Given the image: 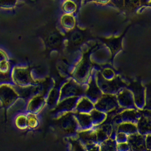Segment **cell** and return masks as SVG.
I'll return each mask as SVG.
<instances>
[{
  "mask_svg": "<svg viewBox=\"0 0 151 151\" xmlns=\"http://www.w3.org/2000/svg\"><path fill=\"white\" fill-rule=\"evenodd\" d=\"M97 82L103 94L116 95L120 92L122 82L119 78H115L113 80H107L101 76L99 68H97Z\"/></svg>",
  "mask_w": 151,
  "mask_h": 151,
  "instance_id": "cell-3",
  "label": "cell"
},
{
  "mask_svg": "<svg viewBox=\"0 0 151 151\" xmlns=\"http://www.w3.org/2000/svg\"><path fill=\"white\" fill-rule=\"evenodd\" d=\"M100 72L103 78L106 80H111L115 78V74L113 70L110 68H99Z\"/></svg>",
  "mask_w": 151,
  "mask_h": 151,
  "instance_id": "cell-15",
  "label": "cell"
},
{
  "mask_svg": "<svg viewBox=\"0 0 151 151\" xmlns=\"http://www.w3.org/2000/svg\"><path fill=\"white\" fill-rule=\"evenodd\" d=\"M67 78L58 86H55L51 91L47 101L46 105L49 109L53 110L59 104L60 96L61 89L64 82L66 81Z\"/></svg>",
  "mask_w": 151,
  "mask_h": 151,
  "instance_id": "cell-8",
  "label": "cell"
},
{
  "mask_svg": "<svg viewBox=\"0 0 151 151\" xmlns=\"http://www.w3.org/2000/svg\"><path fill=\"white\" fill-rule=\"evenodd\" d=\"M47 99L43 95L35 96L29 104V111L32 114H37L46 105Z\"/></svg>",
  "mask_w": 151,
  "mask_h": 151,
  "instance_id": "cell-11",
  "label": "cell"
},
{
  "mask_svg": "<svg viewBox=\"0 0 151 151\" xmlns=\"http://www.w3.org/2000/svg\"><path fill=\"white\" fill-rule=\"evenodd\" d=\"M116 141L115 139L109 138L106 141L100 145V150L101 151H109V150H115L117 148L116 145Z\"/></svg>",
  "mask_w": 151,
  "mask_h": 151,
  "instance_id": "cell-14",
  "label": "cell"
},
{
  "mask_svg": "<svg viewBox=\"0 0 151 151\" xmlns=\"http://www.w3.org/2000/svg\"><path fill=\"white\" fill-rule=\"evenodd\" d=\"M89 83H79L72 78L71 76L67 77L60 91V101L72 97L85 96Z\"/></svg>",
  "mask_w": 151,
  "mask_h": 151,
  "instance_id": "cell-1",
  "label": "cell"
},
{
  "mask_svg": "<svg viewBox=\"0 0 151 151\" xmlns=\"http://www.w3.org/2000/svg\"><path fill=\"white\" fill-rule=\"evenodd\" d=\"M118 106L117 97L115 95L103 94L94 105V109L107 114Z\"/></svg>",
  "mask_w": 151,
  "mask_h": 151,
  "instance_id": "cell-7",
  "label": "cell"
},
{
  "mask_svg": "<svg viewBox=\"0 0 151 151\" xmlns=\"http://www.w3.org/2000/svg\"><path fill=\"white\" fill-rule=\"evenodd\" d=\"M84 96H78L68 98L59 102L53 111L52 117L54 119H59L68 113L74 112L78 102Z\"/></svg>",
  "mask_w": 151,
  "mask_h": 151,
  "instance_id": "cell-4",
  "label": "cell"
},
{
  "mask_svg": "<svg viewBox=\"0 0 151 151\" xmlns=\"http://www.w3.org/2000/svg\"><path fill=\"white\" fill-rule=\"evenodd\" d=\"M97 71L96 67H93L92 69L91 79L85 95V96L91 101L94 105L99 101L103 94L97 84Z\"/></svg>",
  "mask_w": 151,
  "mask_h": 151,
  "instance_id": "cell-5",
  "label": "cell"
},
{
  "mask_svg": "<svg viewBox=\"0 0 151 151\" xmlns=\"http://www.w3.org/2000/svg\"><path fill=\"white\" fill-rule=\"evenodd\" d=\"M113 131V127L110 124L103 123L98 125L96 130V136L97 141L100 146L101 144L110 138Z\"/></svg>",
  "mask_w": 151,
  "mask_h": 151,
  "instance_id": "cell-10",
  "label": "cell"
},
{
  "mask_svg": "<svg viewBox=\"0 0 151 151\" xmlns=\"http://www.w3.org/2000/svg\"><path fill=\"white\" fill-rule=\"evenodd\" d=\"M92 68L86 61L79 63L71 75V77L79 83H89L91 76Z\"/></svg>",
  "mask_w": 151,
  "mask_h": 151,
  "instance_id": "cell-6",
  "label": "cell"
},
{
  "mask_svg": "<svg viewBox=\"0 0 151 151\" xmlns=\"http://www.w3.org/2000/svg\"><path fill=\"white\" fill-rule=\"evenodd\" d=\"M90 115L94 126L100 125L105 122L107 118V114L95 109L90 113Z\"/></svg>",
  "mask_w": 151,
  "mask_h": 151,
  "instance_id": "cell-13",
  "label": "cell"
},
{
  "mask_svg": "<svg viewBox=\"0 0 151 151\" xmlns=\"http://www.w3.org/2000/svg\"><path fill=\"white\" fill-rule=\"evenodd\" d=\"M94 109V104L84 96L78 102L75 112L81 114H90Z\"/></svg>",
  "mask_w": 151,
  "mask_h": 151,
  "instance_id": "cell-12",
  "label": "cell"
},
{
  "mask_svg": "<svg viewBox=\"0 0 151 151\" xmlns=\"http://www.w3.org/2000/svg\"><path fill=\"white\" fill-rule=\"evenodd\" d=\"M71 39L72 42L75 44H79L83 40V35L79 32H75L71 36Z\"/></svg>",
  "mask_w": 151,
  "mask_h": 151,
  "instance_id": "cell-17",
  "label": "cell"
},
{
  "mask_svg": "<svg viewBox=\"0 0 151 151\" xmlns=\"http://www.w3.org/2000/svg\"><path fill=\"white\" fill-rule=\"evenodd\" d=\"M61 41L60 37L57 33L52 34L48 39L49 44L53 47L58 46L60 44Z\"/></svg>",
  "mask_w": 151,
  "mask_h": 151,
  "instance_id": "cell-16",
  "label": "cell"
},
{
  "mask_svg": "<svg viewBox=\"0 0 151 151\" xmlns=\"http://www.w3.org/2000/svg\"><path fill=\"white\" fill-rule=\"evenodd\" d=\"M60 126L68 139H77L79 132V126L73 112L68 113L61 117Z\"/></svg>",
  "mask_w": 151,
  "mask_h": 151,
  "instance_id": "cell-2",
  "label": "cell"
},
{
  "mask_svg": "<svg viewBox=\"0 0 151 151\" xmlns=\"http://www.w3.org/2000/svg\"><path fill=\"white\" fill-rule=\"evenodd\" d=\"M79 126V132L91 129L94 127L90 114L73 112Z\"/></svg>",
  "mask_w": 151,
  "mask_h": 151,
  "instance_id": "cell-9",
  "label": "cell"
}]
</instances>
